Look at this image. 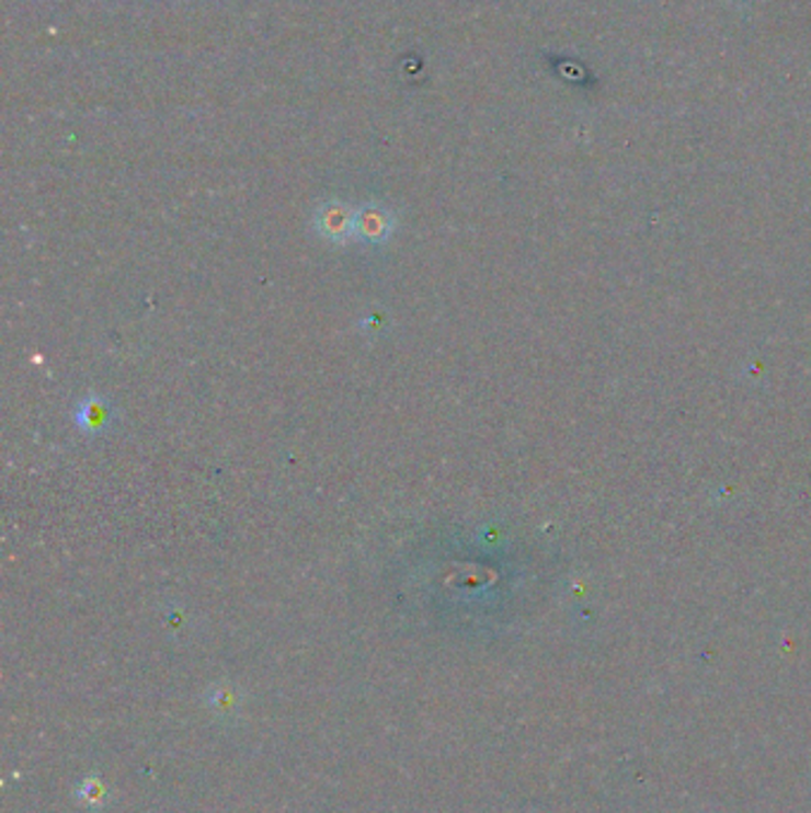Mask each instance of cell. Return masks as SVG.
<instances>
[{
    "label": "cell",
    "instance_id": "6da1fadb",
    "mask_svg": "<svg viewBox=\"0 0 811 813\" xmlns=\"http://www.w3.org/2000/svg\"><path fill=\"white\" fill-rule=\"evenodd\" d=\"M101 412H103V406L98 404L95 400H91L89 404H81V410H79L81 428H98V426H101L103 424Z\"/></svg>",
    "mask_w": 811,
    "mask_h": 813
}]
</instances>
